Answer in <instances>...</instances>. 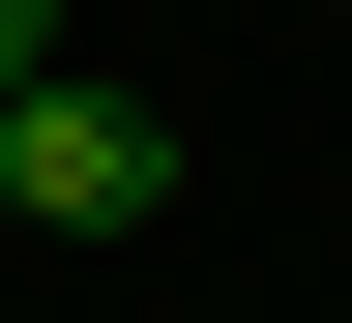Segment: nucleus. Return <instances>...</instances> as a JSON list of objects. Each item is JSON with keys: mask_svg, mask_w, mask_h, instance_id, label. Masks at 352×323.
<instances>
[{"mask_svg": "<svg viewBox=\"0 0 352 323\" xmlns=\"http://www.w3.org/2000/svg\"><path fill=\"white\" fill-rule=\"evenodd\" d=\"M176 176V118H118V88H0V236H118Z\"/></svg>", "mask_w": 352, "mask_h": 323, "instance_id": "f257e3e1", "label": "nucleus"}, {"mask_svg": "<svg viewBox=\"0 0 352 323\" xmlns=\"http://www.w3.org/2000/svg\"><path fill=\"white\" fill-rule=\"evenodd\" d=\"M0 88H59V0H0Z\"/></svg>", "mask_w": 352, "mask_h": 323, "instance_id": "f03ea898", "label": "nucleus"}]
</instances>
